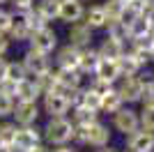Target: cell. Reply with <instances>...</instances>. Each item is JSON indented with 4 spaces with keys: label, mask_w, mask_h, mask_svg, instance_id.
<instances>
[{
    "label": "cell",
    "mask_w": 154,
    "mask_h": 152,
    "mask_svg": "<svg viewBox=\"0 0 154 152\" xmlns=\"http://www.w3.org/2000/svg\"><path fill=\"white\" fill-rule=\"evenodd\" d=\"M7 2H9V0H0V7H5V5H7Z\"/></svg>",
    "instance_id": "7dc6e473"
},
{
    "label": "cell",
    "mask_w": 154,
    "mask_h": 152,
    "mask_svg": "<svg viewBox=\"0 0 154 152\" xmlns=\"http://www.w3.org/2000/svg\"><path fill=\"white\" fill-rule=\"evenodd\" d=\"M21 62H23V67H26L28 76H42L46 74V71H51V58L46 55V53H39V51H32L28 49L26 53H23V58H21Z\"/></svg>",
    "instance_id": "8992f818"
},
{
    "label": "cell",
    "mask_w": 154,
    "mask_h": 152,
    "mask_svg": "<svg viewBox=\"0 0 154 152\" xmlns=\"http://www.w3.org/2000/svg\"><path fill=\"white\" fill-rule=\"evenodd\" d=\"M28 25H30V32H35V30H39V28H44V25H48L42 16H39L37 12H35V7H32L30 12H28Z\"/></svg>",
    "instance_id": "e575fe53"
},
{
    "label": "cell",
    "mask_w": 154,
    "mask_h": 152,
    "mask_svg": "<svg viewBox=\"0 0 154 152\" xmlns=\"http://www.w3.org/2000/svg\"><path fill=\"white\" fill-rule=\"evenodd\" d=\"M39 106H42V113H46L48 118H67V113L71 108L60 92H46V95H42V104Z\"/></svg>",
    "instance_id": "52a82bcc"
},
{
    "label": "cell",
    "mask_w": 154,
    "mask_h": 152,
    "mask_svg": "<svg viewBox=\"0 0 154 152\" xmlns=\"http://www.w3.org/2000/svg\"><path fill=\"white\" fill-rule=\"evenodd\" d=\"M101 55L94 46H88V49H81V55H78V71L81 74H94L97 65H99Z\"/></svg>",
    "instance_id": "ffe728a7"
},
{
    "label": "cell",
    "mask_w": 154,
    "mask_h": 152,
    "mask_svg": "<svg viewBox=\"0 0 154 152\" xmlns=\"http://www.w3.org/2000/svg\"><path fill=\"white\" fill-rule=\"evenodd\" d=\"M0 152H14V150H12V147H2V145H0Z\"/></svg>",
    "instance_id": "bcb514c9"
},
{
    "label": "cell",
    "mask_w": 154,
    "mask_h": 152,
    "mask_svg": "<svg viewBox=\"0 0 154 152\" xmlns=\"http://www.w3.org/2000/svg\"><path fill=\"white\" fill-rule=\"evenodd\" d=\"M85 145L94 147V150H99V147H106L110 145V129L108 125H103V122H92L90 129H88V143Z\"/></svg>",
    "instance_id": "5bb4252c"
},
{
    "label": "cell",
    "mask_w": 154,
    "mask_h": 152,
    "mask_svg": "<svg viewBox=\"0 0 154 152\" xmlns=\"http://www.w3.org/2000/svg\"><path fill=\"white\" fill-rule=\"evenodd\" d=\"M143 2H145V12H147V9H154V0H143Z\"/></svg>",
    "instance_id": "ee69618b"
},
{
    "label": "cell",
    "mask_w": 154,
    "mask_h": 152,
    "mask_svg": "<svg viewBox=\"0 0 154 152\" xmlns=\"http://www.w3.org/2000/svg\"><path fill=\"white\" fill-rule=\"evenodd\" d=\"M16 104H19V101H16V97L0 92V120H7V118H12L14 106H16Z\"/></svg>",
    "instance_id": "f1b7e54d"
},
{
    "label": "cell",
    "mask_w": 154,
    "mask_h": 152,
    "mask_svg": "<svg viewBox=\"0 0 154 152\" xmlns=\"http://www.w3.org/2000/svg\"><path fill=\"white\" fill-rule=\"evenodd\" d=\"M92 76H94V78H101V81H108V83H113V85H115V83L120 81V67H117V60L101 58Z\"/></svg>",
    "instance_id": "ac0fdd59"
},
{
    "label": "cell",
    "mask_w": 154,
    "mask_h": 152,
    "mask_svg": "<svg viewBox=\"0 0 154 152\" xmlns=\"http://www.w3.org/2000/svg\"><path fill=\"white\" fill-rule=\"evenodd\" d=\"M44 143V136H42V127L37 125H28V127H19L16 125V134H14V152H28L35 145Z\"/></svg>",
    "instance_id": "7a4b0ae2"
},
{
    "label": "cell",
    "mask_w": 154,
    "mask_h": 152,
    "mask_svg": "<svg viewBox=\"0 0 154 152\" xmlns=\"http://www.w3.org/2000/svg\"><path fill=\"white\" fill-rule=\"evenodd\" d=\"M101 7H103V12H106V16H108V21H120V14H122V9H124V2L122 0H106Z\"/></svg>",
    "instance_id": "f546056e"
},
{
    "label": "cell",
    "mask_w": 154,
    "mask_h": 152,
    "mask_svg": "<svg viewBox=\"0 0 154 152\" xmlns=\"http://www.w3.org/2000/svg\"><path fill=\"white\" fill-rule=\"evenodd\" d=\"M28 152H51V150H48V147H46L44 143H39V145H35L32 150H28Z\"/></svg>",
    "instance_id": "b9f144b4"
},
{
    "label": "cell",
    "mask_w": 154,
    "mask_h": 152,
    "mask_svg": "<svg viewBox=\"0 0 154 152\" xmlns=\"http://www.w3.org/2000/svg\"><path fill=\"white\" fill-rule=\"evenodd\" d=\"M39 115H42L39 101H19L14 106L12 120H14V125H19V127H28V125H37Z\"/></svg>",
    "instance_id": "5b68a950"
},
{
    "label": "cell",
    "mask_w": 154,
    "mask_h": 152,
    "mask_svg": "<svg viewBox=\"0 0 154 152\" xmlns=\"http://www.w3.org/2000/svg\"><path fill=\"white\" fill-rule=\"evenodd\" d=\"M152 62H154V46H152Z\"/></svg>",
    "instance_id": "c3c4849f"
},
{
    "label": "cell",
    "mask_w": 154,
    "mask_h": 152,
    "mask_svg": "<svg viewBox=\"0 0 154 152\" xmlns=\"http://www.w3.org/2000/svg\"><path fill=\"white\" fill-rule=\"evenodd\" d=\"M99 104H101V97H97L90 88H83V106H88V108L99 113Z\"/></svg>",
    "instance_id": "836d02e7"
},
{
    "label": "cell",
    "mask_w": 154,
    "mask_h": 152,
    "mask_svg": "<svg viewBox=\"0 0 154 152\" xmlns=\"http://www.w3.org/2000/svg\"><path fill=\"white\" fill-rule=\"evenodd\" d=\"M149 32H152V25L147 23L145 19V14L140 16H136L131 23L127 25V35H129V42H134V39H140V37H147Z\"/></svg>",
    "instance_id": "cb8c5ba5"
},
{
    "label": "cell",
    "mask_w": 154,
    "mask_h": 152,
    "mask_svg": "<svg viewBox=\"0 0 154 152\" xmlns=\"http://www.w3.org/2000/svg\"><path fill=\"white\" fill-rule=\"evenodd\" d=\"M143 108H154V85L143 88V97H140Z\"/></svg>",
    "instance_id": "d590c367"
},
{
    "label": "cell",
    "mask_w": 154,
    "mask_h": 152,
    "mask_svg": "<svg viewBox=\"0 0 154 152\" xmlns=\"http://www.w3.org/2000/svg\"><path fill=\"white\" fill-rule=\"evenodd\" d=\"M145 19H147V23L154 28V9H147V12H145Z\"/></svg>",
    "instance_id": "7bdbcfd3"
},
{
    "label": "cell",
    "mask_w": 154,
    "mask_h": 152,
    "mask_svg": "<svg viewBox=\"0 0 154 152\" xmlns=\"http://www.w3.org/2000/svg\"><path fill=\"white\" fill-rule=\"evenodd\" d=\"M152 85H154V83H152Z\"/></svg>",
    "instance_id": "816d5d0a"
},
{
    "label": "cell",
    "mask_w": 154,
    "mask_h": 152,
    "mask_svg": "<svg viewBox=\"0 0 154 152\" xmlns=\"http://www.w3.org/2000/svg\"><path fill=\"white\" fill-rule=\"evenodd\" d=\"M14 134H16V125L14 120H0V145L2 147H12L14 145Z\"/></svg>",
    "instance_id": "4316f807"
},
{
    "label": "cell",
    "mask_w": 154,
    "mask_h": 152,
    "mask_svg": "<svg viewBox=\"0 0 154 152\" xmlns=\"http://www.w3.org/2000/svg\"><path fill=\"white\" fill-rule=\"evenodd\" d=\"M51 152H76V150H74L71 145H58L55 150H51Z\"/></svg>",
    "instance_id": "60d3db41"
},
{
    "label": "cell",
    "mask_w": 154,
    "mask_h": 152,
    "mask_svg": "<svg viewBox=\"0 0 154 152\" xmlns=\"http://www.w3.org/2000/svg\"><path fill=\"white\" fill-rule=\"evenodd\" d=\"M117 92L122 97L124 104H136V101H140L143 97V83L138 81V76H127V78H120L117 83Z\"/></svg>",
    "instance_id": "30bf717a"
},
{
    "label": "cell",
    "mask_w": 154,
    "mask_h": 152,
    "mask_svg": "<svg viewBox=\"0 0 154 152\" xmlns=\"http://www.w3.org/2000/svg\"><path fill=\"white\" fill-rule=\"evenodd\" d=\"M35 12L46 21V23H51V21H58V14H60V2L58 0H37L35 2Z\"/></svg>",
    "instance_id": "603a6c76"
},
{
    "label": "cell",
    "mask_w": 154,
    "mask_h": 152,
    "mask_svg": "<svg viewBox=\"0 0 154 152\" xmlns=\"http://www.w3.org/2000/svg\"><path fill=\"white\" fill-rule=\"evenodd\" d=\"M127 150L131 152H154V131L136 129L127 136Z\"/></svg>",
    "instance_id": "8fae6325"
},
{
    "label": "cell",
    "mask_w": 154,
    "mask_h": 152,
    "mask_svg": "<svg viewBox=\"0 0 154 152\" xmlns=\"http://www.w3.org/2000/svg\"><path fill=\"white\" fill-rule=\"evenodd\" d=\"M69 111H71V122L74 125H92V122L99 120V113L88 106H71Z\"/></svg>",
    "instance_id": "484cf974"
},
{
    "label": "cell",
    "mask_w": 154,
    "mask_h": 152,
    "mask_svg": "<svg viewBox=\"0 0 154 152\" xmlns=\"http://www.w3.org/2000/svg\"><path fill=\"white\" fill-rule=\"evenodd\" d=\"M71 125H74V122H71ZM88 129H90V125H74L69 143H74V145H85V143H88Z\"/></svg>",
    "instance_id": "4dcf8cb0"
},
{
    "label": "cell",
    "mask_w": 154,
    "mask_h": 152,
    "mask_svg": "<svg viewBox=\"0 0 154 152\" xmlns=\"http://www.w3.org/2000/svg\"><path fill=\"white\" fill-rule=\"evenodd\" d=\"M28 49L32 51H39V53H46V55H51L53 51L58 49V32L53 30L51 25H44V28H39V30L30 32V37H28Z\"/></svg>",
    "instance_id": "3957f363"
},
{
    "label": "cell",
    "mask_w": 154,
    "mask_h": 152,
    "mask_svg": "<svg viewBox=\"0 0 154 152\" xmlns=\"http://www.w3.org/2000/svg\"><path fill=\"white\" fill-rule=\"evenodd\" d=\"M71 129H74V125H71L69 118H48V122L42 127V136H44V141L53 147L69 145Z\"/></svg>",
    "instance_id": "6da1fadb"
},
{
    "label": "cell",
    "mask_w": 154,
    "mask_h": 152,
    "mask_svg": "<svg viewBox=\"0 0 154 152\" xmlns=\"http://www.w3.org/2000/svg\"><path fill=\"white\" fill-rule=\"evenodd\" d=\"M23 78H28V71L26 67H23V62H16V60H7V81L12 83H19L23 81Z\"/></svg>",
    "instance_id": "83f0119b"
},
{
    "label": "cell",
    "mask_w": 154,
    "mask_h": 152,
    "mask_svg": "<svg viewBox=\"0 0 154 152\" xmlns=\"http://www.w3.org/2000/svg\"><path fill=\"white\" fill-rule=\"evenodd\" d=\"M113 129H115V131H120V134H124V136L134 134L136 129H140L138 111H134L131 106H127V104H124L120 111H115V113H113Z\"/></svg>",
    "instance_id": "277c9868"
},
{
    "label": "cell",
    "mask_w": 154,
    "mask_h": 152,
    "mask_svg": "<svg viewBox=\"0 0 154 152\" xmlns=\"http://www.w3.org/2000/svg\"><path fill=\"white\" fill-rule=\"evenodd\" d=\"M97 51H99V55H101V58H108V60H117V58H120L124 51H127V44H124L122 39L106 35V37L101 39V44L97 46Z\"/></svg>",
    "instance_id": "9a60e30c"
},
{
    "label": "cell",
    "mask_w": 154,
    "mask_h": 152,
    "mask_svg": "<svg viewBox=\"0 0 154 152\" xmlns=\"http://www.w3.org/2000/svg\"><path fill=\"white\" fill-rule=\"evenodd\" d=\"M39 99H42V90L32 76L16 83V101H39Z\"/></svg>",
    "instance_id": "2e32d148"
},
{
    "label": "cell",
    "mask_w": 154,
    "mask_h": 152,
    "mask_svg": "<svg viewBox=\"0 0 154 152\" xmlns=\"http://www.w3.org/2000/svg\"><path fill=\"white\" fill-rule=\"evenodd\" d=\"M152 46H154V37L147 35V37H140V39H134V42H129V53L138 60L143 69L152 62Z\"/></svg>",
    "instance_id": "9c48e42d"
},
{
    "label": "cell",
    "mask_w": 154,
    "mask_h": 152,
    "mask_svg": "<svg viewBox=\"0 0 154 152\" xmlns=\"http://www.w3.org/2000/svg\"><path fill=\"white\" fill-rule=\"evenodd\" d=\"M124 152H131V150H124Z\"/></svg>",
    "instance_id": "f907efd6"
},
{
    "label": "cell",
    "mask_w": 154,
    "mask_h": 152,
    "mask_svg": "<svg viewBox=\"0 0 154 152\" xmlns=\"http://www.w3.org/2000/svg\"><path fill=\"white\" fill-rule=\"evenodd\" d=\"M7 37L14 42H28L30 25H28V12H12V25L7 30Z\"/></svg>",
    "instance_id": "7c38bea8"
},
{
    "label": "cell",
    "mask_w": 154,
    "mask_h": 152,
    "mask_svg": "<svg viewBox=\"0 0 154 152\" xmlns=\"http://www.w3.org/2000/svg\"><path fill=\"white\" fill-rule=\"evenodd\" d=\"M78 55H81V49H76L71 44H64L55 53V65L62 67V69H78Z\"/></svg>",
    "instance_id": "e0dca14e"
},
{
    "label": "cell",
    "mask_w": 154,
    "mask_h": 152,
    "mask_svg": "<svg viewBox=\"0 0 154 152\" xmlns=\"http://www.w3.org/2000/svg\"><path fill=\"white\" fill-rule=\"evenodd\" d=\"M88 88H90L97 97H103L106 92H108V90H113V88H115V85H113V83H108V81H101V78H92Z\"/></svg>",
    "instance_id": "1f68e13d"
},
{
    "label": "cell",
    "mask_w": 154,
    "mask_h": 152,
    "mask_svg": "<svg viewBox=\"0 0 154 152\" xmlns=\"http://www.w3.org/2000/svg\"><path fill=\"white\" fill-rule=\"evenodd\" d=\"M83 21L90 25L92 30H101V28H106V23H108V16H106L101 5H92L90 9H85Z\"/></svg>",
    "instance_id": "44dd1931"
},
{
    "label": "cell",
    "mask_w": 154,
    "mask_h": 152,
    "mask_svg": "<svg viewBox=\"0 0 154 152\" xmlns=\"http://www.w3.org/2000/svg\"><path fill=\"white\" fill-rule=\"evenodd\" d=\"M53 76H55V81H58L60 88H83L81 83H83V74L78 69H62V67H55L51 69Z\"/></svg>",
    "instance_id": "d6986e66"
},
{
    "label": "cell",
    "mask_w": 154,
    "mask_h": 152,
    "mask_svg": "<svg viewBox=\"0 0 154 152\" xmlns=\"http://www.w3.org/2000/svg\"><path fill=\"white\" fill-rule=\"evenodd\" d=\"M7 78V60H5V55H0V83Z\"/></svg>",
    "instance_id": "ab89813d"
},
{
    "label": "cell",
    "mask_w": 154,
    "mask_h": 152,
    "mask_svg": "<svg viewBox=\"0 0 154 152\" xmlns=\"http://www.w3.org/2000/svg\"><path fill=\"white\" fill-rule=\"evenodd\" d=\"M117 67H120V78H127V76H138L143 71V67L138 65V60H136L129 51H124L122 55L117 58Z\"/></svg>",
    "instance_id": "7402d4cb"
},
{
    "label": "cell",
    "mask_w": 154,
    "mask_h": 152,
    "mask_svg": "<svg viewBox=\"0 0 154 152\" xmlns=\"http://www.w3.org/2000/svg\"><path fill=\"white\" fill-rule=\"evenodd\" d=\"M83 14H85L83 0H62V2H60L58 21L71 25V23H76V21H83Z\"/></svg>",
    "instance_id": "4fadbf2b"
},
{
    "label": "cell",
    "mask_w": 154,
    "mask_h": 152,
    "mask_svg": "<svg viewBox=\"0 0 154 152\" xmlns=\"http://www.w3.org/2000/svg\"><path fill=\"white\" fill-rule=\"evenodd\" d=\"M138 120H140V129L154 131V108H143L138 113Z\"/></svg>",
    "instance_id": "d6a6232c"
},
{
    "label": "cell",
    "mask_w": 154,
    "mask_h": 152,
    "mask_svg": "<svg viewBox=\"0 0 154 152\" xmlns=\"http://www.w3.org/2000/svg\"><path fill=\"white\" fill-rule=\"evenodd\" d=\"M122 2H129V0H122Z\"/></svg>",
    "instance_id": "681fc988"
},
{
    "label": "cell",
    "mask_w": 154,
    "mask_h": 152,
    "mask_svg": "<svg viewBox=\"0 0 154 152\" xmlns=\"http://www.w3.org/2000/svg\"><path fill=\"white\" fill-rule=\"evenodd\" d=\"M92 28L85 21H76V23L69 25V30H67V39H69L71 46H76V49H88L92 46Z\"/></svg>",
    "instance_id": "ba28073f"
},
{
    "label": "cell",
    "mask_w": 154,
    "mask_h": 152,
    "mask_svg": "<svg viewBox=\"0 0 154 152\" xmlns=\"http://www.w3.org/2000/svg\"><path fill=\"white\" fill-rule=\"evenodd\" d=\"M9 25H12V12L5 9V7H0V32H5V35H7Z\"/></svg>",
    "instance_id": "74e56055"
},
{
    "label": "cell",
    "mask_w": 154,
    "mask_h": 152,
    "mask_svg": "<svg viewBox=\"0 0 154 152\" xmlns=\"http://www.w3.org/2000/svg\"><path fill=\"white\" fill-rule=\"evenodd\" d=\"M97 152H117V150H113V147H110V145H106V147H99V150H97Z\"/></svg>",
    "instance_id": "f6af8a7d"
},
{
    "label": "cell",
    "mask_w": 154,
    "mask_h": 152,
    "mask_svg": "<svg viewBox=\"0 0 154 152\" xmlns=\"http://www.w3.org/2000/svg\"><path fill=\"white\" fill-rule=\"evenodd\" d=\"M9 5L14 7L12 12H30L35 7V0H9Z\"/></svg>",
    "instance_id": "8d00e7d4"
},
{
    "label": "cell",
    "mask_w": 154,
    "mask_h": 152,
    "mask_svg": "<svg viewBox=\"0 0 154 152\" xmlns=\"http://www.w3.org/2000/svg\"><path fill=\"white\" fill-rule=\"evenodd\" d=\"M122 106H124L122 97H120V92L113 88V90H108V92L101 97V104H99V113H110V115H113L115 111H120Z\"/></svg>",
    "instance_id": "d4e9b609"
},
{
    "label": "cell",
    "mask_w": 154,
    "mask_h": 152,
    "mask_svg": "<svg viewBox=\"0 0 154 152\" xmlns=\"http://www.w3.org/2000/svg\"><path fill=\"white\" fill-rule=\"evenodd\" d=\"M12 46V39L7 37L5 32H0V55H7V51Z\"/></svg>",
    "instance_id": "f35d334b"
}]
</instances>
